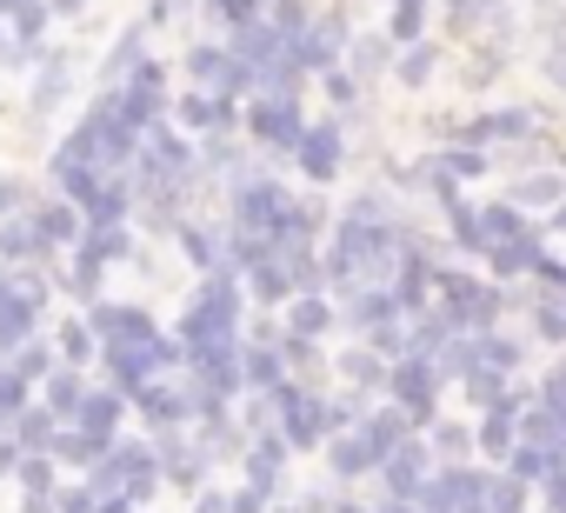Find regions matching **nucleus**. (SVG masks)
I'll return each instance as SVG.
<instances>
[{
    "mask_svg": "<svg viewBox=\"0 0 566 513\" xmlns=\"http://www.w3.org/2000/svg\"><path fill=\"white\" fill-rule=\"evenodd\" d=\"M413 14H420V0H400V28H413Z\"/></svg>",
    "mask_w": 566,
    "mask_h": 513,
    "instance_id": "21",
    "label": "nucleus"
},
{
    "mask_svg": "<svg viewBox=\"0 0 566 513\" xmlns=\"http://www.w3.org/2000/svg\"><path fill=\"white\" fill-rule=\"evenodd\" d=\"M74 427H87L101 440H120V394L114 387H87L81 407H74Z\"/></svg>",
    "mask_w": 566,
    "mask_h": 513,
    "instance_id": "3",
    "label": "nucleus"
},
{
    "mask_svg": "<svg viewBox=\"0 0 566 513\" xmlns=\"http://www.w3.org/2000/svg\"><path fill=\"white\" fill-rule=\"evenodd\" d=\"M8 294H14V268H8V261H0V301H8Z\"/></svg>",
    "mask_w": 566,
    "mask_h": 513,
    "instance_id": "20",
    "label": "nucleus"
},
{
    "mask_svg": "<svg viewBox=\"0 0 566 513\" xmlns=\"http://www.w3.org/2000/svg\"><path fill=\"white\" fill-rule=\"evenodd\" d=\"M48 341H54V354H61V367H87V360L101 354V341H94V327H87L81 314H67V321H61V327H54Z\"/></svg>",
    "mask_w": 566,
    "mask_h": 513,
    "instance_id": "8",
    "label": "nucleus"
},
{
    "mask_svg": "<svg viewBox=\"0 0 566 513\" xmlns=\"http://www.w3.org/2000/svg\"><path fill=\"white\" fill-rule=\"evenodd\" d=\"M81 394H87V380H81V367H54L41 387H34V400L54 413V420H74V407H81Z\"/></svg>",
    "mask_w": 566,
    "mask_h": 513,
    "instance_id": "5",
    "label": "nucleus"
},
{
    "mask_svg": "<svg viewBox=\"0 0 566 513\" xmlns=\"http://www.w3.org/2000/svg\"><path fill=\"white\" fill-rule=\"evenodd\" d=\"M14 480H21V500H54V493H61L54 453H21V460H14Z\"/></svg>",
    "mask_w": 566,
    "mask_h": 513,
    "instance_id": "9",
    "label": "nucleus"
},
{
    "mask_svg": "<svg viewBox=\"0 0 566 513\" xmlns=\"http://www.w3.org/2000/svg\"><path fill=\"white\" fill-rule=\"evenodd\" d=\"M34 220H41L48 247H74L81 240V207L74 200H34Z\"/></svg>",
    "mask_w": 566,
    "mask_h": 513,
    "instance_id": "7",
    "label": "nucleus"
},
{
    "mask_svg": "<svg viewBox=\"0 0 566 513\" xmlns=\"http://www.w3.org/2000/svg\"><path fill=\"white\" fill-rule=\"evenodd\" d=\"M54 287H67L74 301H94V294H101V261H94V253H74V268H67Z\"/></svg>",
    "mask_w": 566,
    "mask_h": 513,
    "instance_id": "12",
    "label": "nucleus"
},
{
    "mask_svg": "<svg viewBox=\"0 0 566 513\" xmlns=\"http://www.w3.org/2000/svg\"><path fill=\"white\" fill-rule=\"evenodd\" d=\"M14 460H21V447H14L8 433H0V480H8V473H14Z\"/></svg>",
    "mask_w": 566,
    "mask_h": 513,
    "instance_id": "18",
    "label": "nucleus"
},
{
    "mask_svg": "<svg viewBox=\"0 0 566 513\" xmlns=\"http://www.w3.org/2000/svg\"><path fill=\"white\" fill-rule=\"evenodd\" d=\"M41 321H48V314H41V307H28L21 294L0 301V360H8L21 341H34V334H41Z\"/></svg>",
    "mask_w": 566,
    "mask_h": 513,
    "instance_id": "6",
    "label": "nucleus"
},
{
    "mask_svg": "<svg viewBox=\"0 0 566 513\" xmlns=\"http://www.w3.org/2000/svg\"><path fill=\"white\" fill-rule=\"evenodd\" d=\"M21 513H54V500H21Z\"/></svg>",
    "mask_w": 566,
    "mask_h": 513,
    "instance_id": "22",
    "label": "nucleus"
},
{
    "mask_svg": "<svg viewBox=\"0 0 566 513\" xmlns=\"http://www.w3.org/2000/svg\"><path fill=\"white\" fill-rule=\"evenodd\" d=\"M180 121H187V127H220V121H227V101H200V94H187V101H180Z\"/></svg>",
    "mask_w": 566,
    "mask_h": 513,
    "instance_id": "13",
    "label": "nucleus"
},
{
    "mask_svg": "<svg viewBox=\"0 0 566 513\" xmlns=\"http://www.w3.org/2000/svg\"><path fill=\"white\" fill-rule=\"evenodd\" d=\"M0 261L8 268H48L54 247L41 240V220H34V200H21L14 213H0Z\"/></svg>",
    "mask_w": 566,
    "mask_h": 513,
    "instance_id": "1",
    "label": "nucleus"
},
{
    "mask_svg": "<svg viewBox=\"0 0 566 513\" xmlns=\"http://www.w3.org/2000/svg\"><path fill=\"white\" fill-rule=\"evenodd\" d=\"M94 506H101V500L81 493V486H61V493H54V513H94Z\"/></svg>",
    "mask_w": 566,
    "mask_h": 513,
    "instance_id": "16",
    "label": "nucleus"
},
{
    "mask_svg": "<svg viewBox=\"0 0 566 513\" xmlns=\"http://www.w3.org/2000/svg\"><path fill=\"white\" fill-rule=\"evenodd\" d=\"M253 127H260L266 140H294V121H287V107H260V114H253Z\"/></svg>",
    "mask_w": 566,
    "mask_h": 513,
    "instance_id": "14",
    "label": "nucleus"
},
{
    "mask_svg": "<svg viewBox=\"0 0 566 513\" xmlns=\"http://www.w3.org/2000/svg\"><path fill=\"white\" fill-rule=\"evenodd\" d=\"M54 433H61V420H54L41 400H28V407L8 420V440H14L21 453H48V447H54Z\"/></svg>",
    "mask_w": 566,
    "mask_h": 513,
    "instance_id": "4",
    "label": "nucleus"
},
{
    "mask_svg": "<svg viewBox=\"0 0 566 513\" xmlns=\"http://www.w3.org/2000/svg\"><path fill=\"white\" fill-rule=\"evenodd\" d=\"M174 8H180V0H154V8H147V28H160V21H174Z\"/></svg>",
    "mask_w": 566,
    "mask_h": 513,
    "instance_id": "19",
    "label": "nucleus"
},
{
    "mask_svg": "<svg viewBox=\"0 0 566 513\" xmlns=\"http://www.w3.org/2000/svg\"><path fill=\"white\" fill-rule=\"evenodd\" d=\"M67 81H74V61L61 48H41V67H34V87H28V121H48L61 101H67Z\"/></svg>",
    "mask_w": 566,
    "mask_h": 513,
    "instance_id": "2",
    "label": "nucleus"
},
{
    "mask_svg": "<svg viewBox=\"0 0 566 513\" xmlns=\"http://www.w3.org/2000/svg\"><path fill=\"white\" fill-rule=\"evenodd\" d=\"M207 8H213V14H220L227 28H247V21H253V8H260V0H207Z\"/></svg>",
    "mask_w": 566,
    "mask_h": 513,
    "instance_id": "15",
    "label": "nucleus"
},
{
    "mask_svg": "<svg viewBox=\"0 0 566 513\" xmlns=\"http://www.w3.org/2000/svg\"><path fill=\"white\" fill-rule=\"evenodd\" d=\"M140 48H147V28H134V34H120V41H114V54H107V67H101V74H107V87H120V81L140 67Z\"/></svg>",
    "mask_w": 566,
    "mask_h": 513,
    "instance_id": "11",
    "label": "nucleus"
},
{
    "mask_svg": "<svg viewBox=\"0 0 566 513\" xmlns=\"http://www.w3.org/2000/svg\"><path fill=\"white\" fill-rule=\"evenodd\" d=\"M21 200H28V187H21V180H8V174H0V213H14Z\"/></svg>",
    "mask_w": 566,
    "mask_h": 513,
    "instance_id": "17",
    "label": "nucleus"
},
{
    "mask_svg": "<svg viewBox=\"0 0 566 513\" xmlns=\"http://www.w3.org/2000/svg\"><path fill=\"white\" fill-rule=\"evenodd\" d=\"M8 367H14V374H21L28 387H41V380H48V374L61 367V354H54V341H48V334H34V341H21V347L8 354Z\"/></svg>",
    "mask_w": 566,
    "mask_h": 513,
    "instance_id": "10",
    "label": "nucleus"
}]
</instances>
